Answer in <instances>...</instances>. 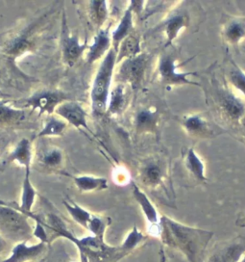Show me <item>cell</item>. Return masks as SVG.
Masks as SVG:
<instances>
[{
	"label": "cell",
	"mask_w": 245,
	"mask_h": 262,
	"mask_svg": "<svg viewBox=\"0 0 245 262\" xmlns=\"http://www.w3.org/2000/svg\"><path fill=\"white\" fill-rule=\"evenodd\" d=\"M62 4L55 2L39 15L0 33V78L14 88L23 90L37 82L18 67V62L50 46Z\"/></svg>",
	"instance_id": "1"
},
{
	"label": "cell",
	"mask_w": 245,
	"mask_h": 262,
	"mask_svg": "<svg viewBox=\"0 0 245 262\" xmlns=\"http://www.w3.org/2000/svg\"><path fill=\"white\" fill-rule=\"evenodd\" d=\"M158 235L163 245L181 252L188 262H205L206 250L213 232L189 227L163 215L160 218Z\"/></svg>",
	"instance_id": "2"
},
{
	"label": "cell",
	"mask_w": 245,
	"mask_h": 262,
	"mask_svg": "<svg viewBox=\"0 0 245 262\" xmlns=\"http://www.w3.org/2000/svg\"><path fill=\"white\" fill-rule=\"evenodd\" d=\"M205 12L194 1L174 2L166 16L156 26L155 33H163L166 41L163 49L173 47V42L184 30L198 29L204 18Z\"/></svg>",
	"instance_id": "3"
},
{
	"label": "cell",
	"mask_w": 245,
	"mask_h": 262,
	"mask_svg": "<svg viewBox=\"0 0 245 262\" xmlns=\"http://www.w3.org/2000/svg\"><path fill=\"white\" fill-rule=\"evenodd\" d=\"M115 67L116 51L112 48L106 56L101 60L90 89L91 110L95 116L106 113Z\"/></svg>",
	"instance_id": "4"
},
{
	"label": "cell",
	"mask_w": 245,
	"mask_h": 262,
	"mask_svg": "<svg viewBox=\"0 0 245 262\" xmlns=\"http://www.w3.org/2000/svg\"><path fill=\"white\" fill-rule=\"evenodd\" d=\"M138 177L144 187L152 191L164 190L167 198L172 200L170 164L165 156L154 155L144 158L139 163Z\"/></svg>",
	"instance_id": "5"
},
{
	"label": "cell",
	"mask_w": 245,
	"mask_h": 262,
	"mask_svg": "<svg viewBox=\"0 0 245 262\" xmlns=\"http://www.w3.org/2000/svg\"><path fill=\"white\" fill-rule=\"evenodd\" d=\"M29 217L17 210L14 205L0 201V235L16 243L28 242L33 236Z\"/></svg>",
	"instance_id": "6"
},
{
	"label": "cell",
	"mask_w": 245,
	"mask_h": 262,
	"mask_svg": "<svg viewBox=\"0 0 245 262\" xmlns=\"http://www.w3.org/2000/svg\"><path fill=\"white\" fill-rule=\"evenodd\" d=\"M179 67L180 65L177 64L176 53L170 48L163 49V52L159 56L156 68L159 83L165 88L184 85L200 87L198 82L193 81L190 78L198 74L196 72H179Z\"/></svg>",
	"instance_id": "7"
},
{
	"label": "cell",
	"mask_w": 245,
	"mask_h": 262,
	"mask_svg": "<svg viewBox=\"0 0 245 262\" xmlns=\"http://www.w3.org/2000/svg\"><path fill=\"white\" fill-rule=\"evenodd\" d=\"M71 100L70 96L65 92L58 89H41L33 93L23 101L17 102L19 108L27 109L32 113H37L40 118L42 115L51 116L56 108L65 101Z\"/></svg>",
	"instance_id": "8"
},
{
	"label": "cell",
	"mask_w": 245,
	"mask_h": 262,
	"mask_svg": "<svg viewBox=\"0 0 245 262\" xmlns=\"http://www.w3.org/2000/svg\"><path fill=\"white\" fill-rule=\"evenodd\" d=\"M66 156L62 147L42 142L34 147L32 168L44 173H62L65 170Z\"/></svg>",
	"instance_id": "9"
},
{
	"label": "cell",
	"mask_w": 245,
	"mask_h": 262,
	"mask_svg": "<svg viewBox=\"0 0 245 262\" xmlns=\"http://www.w3.org/2000/svg\"><path fill=\"white\" fill-rule=\"evenodd\" d=\"M61 24L60 49L62 62L67 68H74L81 60L84 53L89 49V43L88 41L81 42L78 35L70 31V28L67 25V17L65 9H63L62 12Z\"/></svg>",
	"instance_id": "10"
},
{
	"label": "cell",
	"mask_w": 245,
	"mask_h": 262,
	"mask_svg": "<svg viewBox=\"0 0 245 262\" xmlns=\"http://www.w3.org/2000/svg\"><path fill=\"white\" fill-rule=\"evenodd\" d=\"M179 123L183 130L194 139H212L226 132L208 116L200 113L184 115Z\"/></svg>",
	"instance_id": "11"
},
{
	"label": "cell",
	"mask_w": 245,
	"mask_h": 262,
	"mask_svg": "<svg viewBox=\"0 0 245 262\" xmlns=\"http://www.w3.org/2000/svg\"><path fill=\"white\" fill-rule=\"evenodd\" d=\"M148 64V56L141 53L136 57L126 59L119 63L118 69L114 71L116 82L130 86L133 90L139 89L143 80ZM117 66V65H116Z\"/></svg>",
	"instance_id": "12"
},
{
	"label": "cell",
	"mask_w": 245,
	"mask_h": 262,
	"mask_svg": "<svg viewBox=\"0 0 245 262\" xmlns=\"http://www.w3.org/2000/svg\"><path fill=\"white\" fill-rule=\"evenodd\" d=\"M31 111L11 105V100L0 99V127L10 129H35Z\"/></svg>",
	"instance_id": "13"
},
{
	"label": "cell",
	"mask_w": 245,
	"mask_h": 262,
	"mask_svg": "<svg viewBox=\"0 0 245 262\" xmlns=\"http://www.w3.org/2000/svg\"><path fill=\"white\" fill-rule=\"evenodd\" d=\"M217 103L220 114L231 123L240 124L245 117V104L243 100L233 91L217 89Z\"/></svg>",
	"instance_id": "14"
},
{
	"label": "cell",
	"mask_w": 245,
	"mask_h": 262,
	"mask_svg": "<svg viewBox=\"0 0 245 262\" xmlns=\"http://www.w3.org/2000/svg\"><path fill=\"white\" fill-rule=\"evenodd\" d=\"M133 125L138 134H157L162 125V114L155 105L139 108L133 118Z\"/></svg>",
	"instance_id": "15"
},
{
	"label": "cell",
	"mask_w": 245,
	"mask_h": 262,
	"mask_svg": "<svg viewBox=\"0 0 245 262\" xmlns=\"http://www.w3.org/2000/svg\"><path fill=\"white\" fill-rule=\"evenodd\" d=\"M245 254V236L239 235L215 246L207 262H238Z\"/></svg>",
	"instance_id": "16"
},
{
	"label": "cell",
	"mask_w": 245,
	"mask_h": 262,
	"mask_svg": "<svg viewBox=\"0 0 245 262\" xmlns=\"http://www.w3.org/2000/svg\"><path fill=\"white\" fill-rule=\"evenodd\" d=\"M33 152H34V146H33L32 141L27 138L19 140L16 147H14L2 160H0V171L6 170L13 164H16L23 167L24 170L31 169Z\"/></svg>",
	"instance_id": "17"
},
{
	"label": "cell",
	"mask_w": 245,
	"mask_h": 262,
	"mask_svg": "<svg viewBox=\"0 0 245 262\" xmlns=\"http://www.w3.org/2000/svg\"><path fill=\"white\" fill-rule=\"evenodd\" d=\"M54 114L77 129L90 131L88 125V113L81 103L76 100H68L60 104Z\"/></svg>",
	"instance_id": "18"
},
{
	"label": "cell",
	"mask_w": 245,
	"mask_h": 262,
	"mask_svg": "<svg viewBox=\"0 0 245 262\" xmlns=\"http://www.w3.org/2000/svg\"><path fill=\"white\" fill-rule=\"evenodd\" d=\"M220 35L227 46H239L245 40V16L225 15L221 20Z\"/></svg>",
	"instance_id": "19"
},
{
	"label": "cell",
	"mask_w": 245,
	"mask_h": 262,
	"mask_svg": "<svg viewBox=\"0 0 245 262\" xmlns=\"http://www.w3.org/2000/svg\"><path fill=\"white\" fill-rule=\"evenodd\" d=\"M181 163L188 178L195 181L196 183L205 184L208 181L204 161L198 156L193 147H186L183 149Z\"/></svg>",
	"instance_id": "20"
},
{
	"label": "cell",
	"mask_w": 245,
	"mask_h": 262,
	"mask_svg": "<svg viewBox=\"0 0 245 262\" xmlns=\"http://www.w3.org/2000/svg\"><path fill=\"white\" fill-rule=\"evenodd\" d=\"M112 49V31L111 26L108 25L94 35L91 45H89L87 50V62L89 65H92L102 60L107 53Z\"/></svg>",
	"instance_id": "21"
},
{
	"label": "cell",
	"mask_w": 245,
	"mask_h": 262,
	"mask_svg": "<svg viewBox=\"0 0 245 262\" xmlns=\"http://www.w3.org/2000/svg\"><path fill=\"white\" fill-rule=\"evenodd\" d=\"M47 244L40 242L35 245H28L27 242L16 243L8 257L0 262H38L40 257L47 251Z\"/></svg>",
	"instance_id": "22"
},
{
	"label": "cell",
	"mask_w": 245,
	"mask_h": 262,
	"mask_svg": "<svg viewBox=\"0 0 245 262\" xmlns=\"http://www.w3.org/2000/svg\"><path fill=\"white\" fill-rule=\"evenodd\" d=\"M85 15L90 26L97 32L98 30L104 28L110 14L109 2L90 0L85 2Z\"/></svg>",
	"instance_id": "23"
},
{
	"label": "cell",
	"mask_w": 245,
	"mask_h": 262,
	"mask_svg": "<svg viewBox=\"0 0 245 262\" xmlns=\"http://www.w3.org/2000/svg\"><path fill=\"white\" fill-rule=\"evenodd\" d=\"M134 11L132 8L130 2H128V6L123 12L121 18L117 26L112 31V48L117 52L120 42L129 36L131 33L135 31L134 26Z\"/></svg>",
	"instance_id": "24"
},
{
	"label": "cell",
	"mask_w": 245,
	"mask_h": 262,
	"mask_svg": "<svg viewBox=\"0 0 245 262\" xmlns=\"http://www.w3.org/2000/svg\"><path fill=\"white\" fill-rule=\"evenodd\" d=\"M132 193H133V196L135 198L136 202L139 205L140 209L144 214L147 222L151 226L157 227L158 232H159V225H160L161 217H159V213L157 211L154 205L151 203V201L149 200L146 194L135 183H132Z\"/></svg>",
	"instance_id": "25"
},
{
	"label": "cell",
	"mask_w": 245,
	"mask_h": 262,
	"mask_svg": "<svg viewBox=\"0 0 245 262\" xmlns=\"http://www.w3.org/2000/svg\"><path fill=\"white\" fill-rule=\"evenodd\" d=\"M142 53L141 39L136 31L131 33L123 40L116 52V65L126 59L136 57Z\"/></svg>",
	"instance_id": "26"
},
{
	"label": "cell",
	"mask_w": 245,
	"mask_h": 262,
	"mask_svg": "<svg viewBox=\"0 0 245 262\" xmlns=\"http://www.w3.org/2000/svg\"><path fill=\"white\" fill-rule=\"evenodd\" d=\"M127 86L122 83L116 82L109 96L107 106V114L109 116H119L125 110L127 105Z\"/></svg>",
	"instance_id": "27"
},
{
	"label": "cell",
	"mask_w": 245,
	"mask_h": 262,
	"mask_svg": "<svg viewBox=\"0 0 245 262\" xmlns=\"http://www.w3.org/2000/svg\"><path fill=\"white\" fill-rule=\"evenodd\" d=\"M76 188L81 193H91L100 192L109 188V183L106 178L93 177V176H69Z\"/></svg>",
	"instance_id": "28"
},
{
	"label": "cell",
	"mask_w": 245,
	"mask_h": 262,
	"mask_svg": "<svg viewBox=\"0 0 245 262\" xmlns=\"http://www.w3.org/2000/svg\"><path fill=\"white\" fill-rule=\"evenodd\" d=\"M31 169L25 170L24 180L22 182V191L20 196V204L18 205H14L17 210L20 212L28 214L32 212V208L36 199L38 196V193L35 187L33 186L31 181Z\"/></svg>",
	"instance_id": "29"
},
{
	"label": "cell",
	"mask_w": 245,
	"mask_h": 262,
	"mask_svg": "<svg viewBox=\"0 0 245 262\" xmlns=\"http://www.w3.org/2000/svg\"><path fill=\"white\" fill-rule=\"evenodd\" d=\"M68 127V123L58 118L56 116H46V119L40 131L37 132L35 138L43 139L51 137H61L64 136L66 129Z\"/></svg>",
	"instance_id": "30"
},
{
	"label": "cell",
	"mask_w": 245,
	"mask_h": 262,
	"mask_svg": "<svg viewBox=\"0 0 245 262\" xmlns=\"http://www.w3.org/2000/svg\"><path fill=\"white\" fill-rule=\"evenodd\" d=\"M226 78L229 86L245 98V72L235 61H230Z\"/></svg>",
	"instance_id": "31"
},
{
	"label": "cell",
	"mask_w": 245,
	"mask_h": 262,
	"mask_svg": "<svg viewBox=\"0 0 245 262\" xmlns=\"http://www.w3.org/2000/svg\"><path fill=\"white\" fill-rule=\"evenodd\" d=\"M66 211L70 215V217L76 222L78 225H80L84 229H88V225L90 223L92 213L88 211L87 209L83 208L80 205L71 202L70 200H65L64 201Z\"/></svg>",
	"instance_id": "32"
},
{
	"label": "cell",
	"mask_w": 245,
	"mask_h": 262,
	"mask_svg": "<svg viewBox=\"0 0 245 262\" xmlns=\"http://www.w3.org/2000/svg\"><path fill=\"white\" fill-rule=\"evenodd\" d=\"M112 219L108 216H101L92 214L90 223L88 225V230L91 232L92 236L104 239V235L108 227L111 225Z\"/></svg>",
	"instance_id": "33"
},
{
	"label": "cell",
	"mask_w": 245,
	"mask_h": 262,
	"mask_svg": "<svg viewBox=\"0 0 245 262\" xmlns=\"http://www.w3.org/2000/svg\"><path fill=\"white\" fill-rule=\"evenodd\" d=\"M147 240V236L145 234H143L139 229L135 226L133 227V229L129 232V234L127 235V237L125 238V240L123 241L121 244V248L123 251L127 254L132 253L135 249H137L139 246L143 244Z\"/></svg>",
	"instance_id": "34"
},
{
	"label": "cell",
	"mask_w": 245,
	"mask_h": 262,
	"mask_svg": "<svg viewBox=\"0 0 245 262\" xmlns=\"http://www.w3.org/2000/svg\"><path fill=\"white\" fill-rule=\"evenodd\" d=\"M173 3L174 2H166V1H144L143 10L139 19L144 20L149 16H152L153 14L160 12L163 8H166L167 6L170 7Z\"/></svg>",
	"instance_id": "35"
},
{
	"label": "cell",
	"mask_w": 245,
	"mask_h": 262,
	"mask_svg": "<svg viewBox=\"0 0 245 262\" xmlns=\"http://www.w3.org/2000/svg\"><path fill=\"white\" fill-rule=\"evenodd\" d=\"M8 249V242L5 238L0 235V257L6 253Z\"/></svg>",
	"instance_id": "36"
},
{
	"label": "cell",
	"mask_w": 245,
	"mask_h": 262,
	"mask_svg": "<svg viewBox=\"0 0 245 262\" xmlns=\"http://www.w3.org/2000/svg\"><path fill=\"white\" fill-rule=\"evenodd\" d=\"M236 225L240 228H245V212L237 217Z\"/></svg>",
	"instance_id": "37"
},
{
	"label": "cell",
	"mask_w": 245,
	"mask_h": 262,
	"mask_svg": "<svg viewBox=\"0 0 245 262\" xmlns=\"http://www.w3.org/2000/svg\"><path fill=\"white\" fill-rule=\"evenodd\" d=\"M159 254H160V262H168V260H167V256H166L165 252H164V250H163V247H161Z\"/></svg>",
	"instance_id": "38"
},
{
	"label": "cell",
	"mask_w": 245,
	"mask_h": 262,
	"mask_svg": "<svg viewBox=\"0 0 245 262\" xmlns=\"http://www.w3.org/2000/svg\"><path fill=\"white\" fill-rule=\"evenodd\" d=\"M240 126H241V129H242V133H243V136H244L245 138V117L241 120V122H240V124H239Z\"/></svg>",
	"instance_id": "39"
},
{
	"label": "cell",
	"mask_w": 245,
	"mask_h": 262,
	"mask_svg": "<svg viewBox=\"0 0 245 262\" xmlns=\"http://www.w3.org/2000/svg\"><path fill=\"white\" fill-rule=\"evenodd\" d=\"M238 262H245V254L242 255V257L240 258V260Z\"/></svg>",
	"instance_id": "40"
},
{
	"label": "cell",
	"mask_w": 245,
	"mask_h": 262,
	"mask_svg": "<svg viewBox=\"0 0 245 262\" xmlns=\"http://www.w3.org/2000/svg\"><path fill=\"white\" fill-rule=\"evenodd\" d=\"M3 98H4V95H3V94H1V92H0V99Z\"/></svg>",
	"instance_id": "41"
},
{
	"label": "cell",
	"mask_w": 245,
	"mask_h": 262,
	"mask_svg": "<svg viewBox=\"0 0 245 262\" xmlns=\"http://www.w3.org/2000/svg\"><path fill=\"white\" fill-rule=\"evenodd\" d=\"M241 49H242V51H243V52H244V54H245V46H243V47H241Z\"/></svg>",
	"instance_id": "42"
},
{
	"label": "cell",
	"mask_w": 245,
	"mask_h": 262,
	"mask_svg": "<svg viewBox=\"0 0 245 262\" xmlns=\"http://www.w3.org/2000/svg\"><path fill=\"white\" fill-rule=\"evenodd\" d=\"M1 147H2V144L0 143V154H1Z\"/></svg>",
	"instance_id": "43"
},
{
	"label": "cell",
	"mask_w": 245,
	"mask_h": 262,
	"mask_svg": "<svg viewBox=\"0 0 245 262\" xmlns=\"http://www.w3.org/2000/svg\"><path fill=\"white\" fill-rule=\"evenodd\" d=\"M39 262H45V259H41V260H40Z\"/></svg>",
	"instance_id": "44"
},
{
	"label": "cell",
	"mask_w": 245,
	"mask_h": 262,
	"mask_svg": "<svg viewBox=\"0 0 245 262\" xmlns=\"http://www.w3.org/2000/svg\"><path fill=\"white\" fill-rule=\"evenodd\" d=\"M38 262H39V261H38Z\"/></svg>",
	"instance_id": "45"
}]
</instances>
